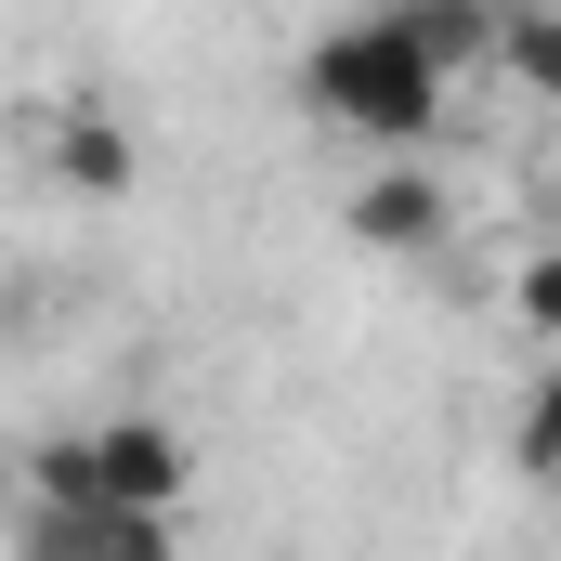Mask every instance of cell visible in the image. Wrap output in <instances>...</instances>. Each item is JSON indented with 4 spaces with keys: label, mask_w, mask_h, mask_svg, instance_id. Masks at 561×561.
I'll list each match as a JSON object with an SVG mask.
<instances>
[{
    "label": "cell",
    "mask_w": 561,
    "mask_h": 561,
    "mask_svg": "<svg viewBox=\"0 0 561 561\" xmlns=\"http://www.w3.org/2000/svg\"><path fill=\"white\" fill-rule=\"evenodd\" d=\"M300 105H313L327 131H353V144H392V157H419V144L444 131V105H457V79L431 66V53L392 26V13H340V26L300 53Z\"/></svg>",
    "instance_id": "1"
},
{
    "label": "cell",
    "mask_w": 561,
    "mask_h": 561,
    "mask_svg": "<svg viewBox=\"0 0 561 561\" xmlns=\"http://www.w3.org/2000/svg\"><path fill=\"white\" fill-rule=\"evenodd\" d=\"M79 457H92V496H105V510H183V483H196V444L157 419V405L92 419V431H79Z\"/></svg>",
    "instance_id": "2"
},
{
    "label": "cell",
    "mask_w": 561,
    "mask_h": 561,
    "mask_svg": "<svg viewBox=\"0 0 561 561\" xmlns=\"http://www.w3.org/2000/svg\"><path fill=\"white\" fill-rule=\"evenodd\" d=\"M39 170H53L66 196L105 209V196H131V183H144V131L118 118V105H92V92H79V105H39Z\"/></svg>",
    "instance_id": "3"
},
{
    "label": "cell",
    "mask_w": 561,
    "mask_h": 561,
    "mask_svg": "<svg viewBox=\"0 0 561 561\" xmlns=\"http://www.w3.org/2000/svg\"><path fill=\"white\" fill-rule=\"evenodd\" d=\"M13 561H183V510H26Z\"/></svg>",
    "instance_id": "4"
},
{
    "label": "cell",
    "mask_w": 561,
    "mask_h": 561,
    "mask_svg": "<svg viewBox=\"0 0 561 561\" xmlns=\"http://www.w3.org/2000/svg\"><path fill=\"white\" fill-rule=\"evenodd\" d=\"M340 222H353V249H431L444 236V183H431L419 157H392V170H366L340 196Z\"/></svg>",
    "instance_id": "5"
},
{
    "label": "cell",
    "mask_w": 561,
    "mask_h": 561,
    "mask_svg": "<svg viewBox=\"0 0 561 561\" xmlns=\"http://www.w3.org/2000/svg\"><path fill=\"white\" fill-rule=\"evenodd\" d=\"M392 26L419 39L444 79H483V66H496V26H510V0H392Z\"/></svg>",
    "instance_id": "6"
},
{
    "label": "cell",
    "mask_w": 561,
    "mask_h": 561,
    "mask_svg": "<svg viewBox=\"0 0 561 561\" xmlns=\"http://www.w3.org/2000/svg\"><path fill=\"white\" fill-rule=\"evenodd\" d=\"M496 66H510L536 105H561V0H510V26H496Z\"/></svg>",
    "instance_id": "7"
},
{
    "label": "cell",
    "mask_w": 561,
    "mask_h": 561,
    "mask_svg": "<svg viewBox=\"0 0 561 561\" xmlns=\"http://www.w3.org/2000/svg\"><path fill=\"white\" fill-rule=\"evenodd\" d=\"M523 470H536V483H561V353L536 366V392H523Z\"/></svg>",
    "instance_id": "8"
},
{
    "label": "cell",
    "mask_w": 561,
    "mask_h": 561,
    "mask_svg": "<svg viewBox=\"0 0 561 561\" xmlns=\"http://www.w3.org/2000/svg\"><path fill=\"white\" fill-rule=\"evenodd\" d=\"M510 313L536 327V353H561V236L536 249V262H523V287H510Z\"/></svg>",
    "instance_id": "9"
},
{
    "label": "cell",
    "mask_w": 561,
    "mask_h": 561,
    "mask_svg": "<svg viewBox=\"0 0 561 561\" xmlns=\"http://www.w3.org/2000/svg\"><path fill=\"white\" fill-rule=\"evenodd\" d=\"M549 236H561V183H549Z\"/></svg>",
    "instance_id": "10"
}]
</instances>
